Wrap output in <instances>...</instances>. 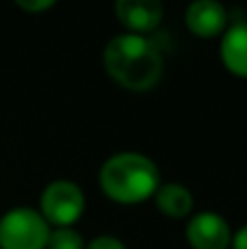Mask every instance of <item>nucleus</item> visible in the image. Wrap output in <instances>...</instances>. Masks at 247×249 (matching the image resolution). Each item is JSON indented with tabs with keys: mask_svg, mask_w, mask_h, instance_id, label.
<instances>
[{
	"mask_svg": "<svg viewBox=\"0 0 247 249\" xmlns=\"http://www.w3.org/2000/svg\"><path fill=\"white\" fill-rule=\"evenodd\" d=\"M103 68L125 90L149 92L162 79L164 57L151 37L125 31L105 44Z\"/></svg>",
	"mask_w": 247,
	"mask_h": 249,
	"instance_id": "nucleus-1",
	"label": "nucleus"
},
{
	"mask_svg": "<svg viewBox=\"0 0 247 249\" xmlns=\"http://www.w3.org/2000/svg\"><path fill=\"white\" fill-rule=\"evenodd\" d=\"M162 184L158 164L138 151H118L109 155L99 171L101 193L123 206H136L153 199Z\"/></svg>",
	"mask_w": 247,
	"mask_h": 249,
	"instance_id": "nucleus-2",
	"label": "nucleus"
},
{
	"mask_svg": "<svg viewBox=\"0 0 247 249\" xmlns=\"http://www.w3.org/2000/svg\"><path fill=\"white\" fill-rule=\"evenodd\" d=\"M51 225L37 208L16 206L0 216V249H46Z\"/></svg>",
	"mask_w": 247,
	"mask_h": 249,
	"instance_id": "nucleus-3",
	"label": "nucleus"
},
{
	"mask_svg": "<svg viewBox=\"0 0 247 249\" xmlns=\"http://www.w3.org/2000/svg\"><path fill=\"white\" fill-rule=\"evenodd\" d=\"M86 212V193L70 179H55L39 195V214L51 228H74Z\"/></svg>",
	"mask_w": 247,
	"mask_h": 249,
	"instance_id": "nucleus-4",
	"label": "nucleus"
},
{
	"mask_svg": "<svg viewBox=\"0 0 247 249\" xmlns=\"http://www.w3.org/2000/svg\"><path fill=\"white\" fill-rule=\"evenodd\" d=\"M186 241L191 249H230V223L219 212H195L186 225Z\"/></svg>",
	"mask_w": 247,
	"mask_h": 249,
	"instance_id": "nucleus-5",
	"label": "nucleus"
},
{
	"mask_svg": "<svg viewBox=\"0 0 247 249\" xmlns=\"http://www.w3.org/2000/svg\"><path fill=\"white\" fill-rule=\"evenodd\" d=\"M184 22L195 37L212 39L221 37L223 31L230 26V16L219 0H195L186 7Z\"/></svg>",
	"mask_w": 247,
	"mask_h": 249,
	"instance_id": "nucleus-6",
	"label": "nucleus"
},
{
	"mask_svg": "<svg viewBox=\"0 0 247 249\" xmlns=\"http://www.w3.org/2000/svg\"><path fill=\"white\" fill-rule=\"evenodd\" d=\"M114 11L127 33L138 35L156 31L164 18V7L158 0H118L114 4Z\"/></svg>",
	"mask_w": 247,
	"mask_h": 249,
	"instance_id": "nucleus-7",
	"label": "nucleus"
},
{
	"mask_svg": "<svg viewBox=\"0 0 247 249\" xmlns=\"http://www.w3.org/2000/svg\"><path fill=\"white\" fill-rule=\"evenodd\" d=\"M219 55L226 70L234 77L247 79V20H236L223 31Z\"/></svg>",
	"mask_w": 247,
	"mask_h": 249,
	"instance_id": "nucleus-8",
	"label": "nucleus"
},
{
	"mask_svg": "<svg viewBox=\"0 0 247 249\" xmlns=\"http://www.w3.org/2000/svg\"><path fill=\"white\" fill-rule=\"evenodd\" d=\"M153 201H156L158 210L169 219H186V216L193 214V208H195L193 193L184 184H177V181L160 184V188L153 195Z\"/></svg>",
	"mask_w": 247,
	"mask_h": 249,
	"instance_id": "nucleus-9",
	"label": "nucleus"
},
{
	"mask_svg": "<svg viewBox=\"0 0 247 249\" xmlns=\"http://www.w3.org/2000/svg\"><path fill=\"white\" fill-rule=\"evenodd\" d=\"M46 249H86V241L74 228H51Z\"/></svg>",
	"mask_w": 247,
	"mask_h": 249,
	"instance_id": "nucleus-10",
	"label": "nucleus"
},
{
	"mask_svg": "<svg viewBox=\"0 0 247 249\" xmlns=\"http://www.w3.org/2000/svg\"><path fill=\"white\" fill-rule=\"evenodd\" d=\"M86 249H127V245L112 234H101V236L92 238L90 243H86Z\"/></svg>",
	"mask_w": 247,
	"mask_h": 249,
	"instance_id": "nucleus-11",
	"label": "nucleus"
},
{
	"mask_svg": "<svg viewBox=\"0 0 247 249\" xmlns=\"http://www.w3.org/2000/svg\"><path fill=\"white\" fill-rule=\"evenodd\" d=\"M16 7H20L26 13H42L55 7V0H16Z\"/></svg>",
	"mask_w": 247,
	"mask_h": 249,
	"instance_id": "nucleus-12",
	"label": "nucleus"
},
{
	"mask_svg": "<svg viewBox=\"0 0 247 249\" xmlns=\"http://www.w3.org/2000/svg\"><path fill=\"white\" fill-rule=\"evenodd\" d=\"M230 249H247V223L241 225L236 232H232Z\"/></svg>",
	"mask_w": 247,
	"mask_h": 249,
	"instance_id": "nucleus-13",
	"label": "nucleus"
}]
</instances>
